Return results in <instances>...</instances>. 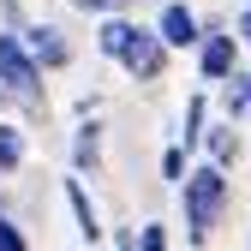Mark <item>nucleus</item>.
Masks as SVG:
<instances>
[{
	"label": "nucleus",
	"mask_w": 251,
	"mask_h": 251,
	"mask_svg": "<svg viewBox=\"0 0 251 251\" xmlns=\"http://www.w3.org/2000/svg\"><path fill=\"white\" fill-rule=\"evenodd\" d=\"M227 203H233L227 168H215V162L185 168V179H179V215H185V239H192V251H203V245L215 239V227H222Z\"/></svg>",
	"instance_id": "obj_1"
},
{
	"label": "nucleus",
	"mask_w": 251,
	"mask_h": 251,
	"mask_svg": "<svg viewBox=\"0 0 251 251\" xmlns=\"http://www.w3.org/2000/svg\"><path fill=\"white\" fill-rule=\"evenodd\" d=\"M42 102H48V90H42L36 54L24 48L18 30H0V108H30L36 114Z\"/></svg>",
	"instance_id": "obj_2"
},
{
	"label": "nucleus",
	"mask_w": 251,
	"mask_h": 251,
	"mask_svg": "<svg viewBox=\"0 0 251 251\" xmlns=\"http://www.w3.org/2000/svg\"><path fill=\"white\" fill-rule=\"evenodd\" d=\"M168 60H174V48L162 42V30H155V24H138L132 42H126V54H120V72L138 78V84H162L168 78Z\"/></svg>",
	"instance_id": "obj_3"
},
{
	"label": "nucleus",
	"mask_w": 251,
	"mask_h": 251,
	"mask_svg": "<svg viewBox=\"0 0 251 251\" xmlns=\"http://www.w3.org/2000/svg\"><path fill=\"white\" fill-rule=\"evenodd\" d=\"M239 54H245V42L233 36L227 24H203V42H198V78L203 84H227L233 72H239Z\"/></svg>",
	"instance_id": "obj_4"
},
{
	"label": "nucleus",
	"mask_w": 251,
	"mask_h": 251,
	"mask_svg": "<svg viewBox=\"0 0 251 251\" xmlns=\"http://www.w3.org/2000/svg\"><path fill=\"white\" fill-rule=\"evenodd\" d=\"M18 36H24L30 54H36V66H42V72H66V66H72V42L60 36V24H24Z\"/></svg>",
	"instance_id": "obj_5"
},
{
	"label": "nucleus",
	"mask_w": 251,
	"mask_h": 251,
	"mask_svg": "<svg viewBox=\"0 0 251 251\" xmlns=\"http://www.w3.org/2000/svg\"><path fill=\"white\" fill-rule=\"evenodd\" d=\"M155 30H162V42H168L174 54L203 42V18H198L192 6H185V0H168V6H162V18H155Z\"/></svg>",
	"instance_id": "obj_6"
},
{
	"label": "nucleus",
	"mask_w": 251,
	"mask_h": 251,
	"mask_svg": "<svg viewBox=\"0 0 251 251\" xmlns=\"http://www.w3.org/2000/svg\"><path fill=\"white\" fill-rule=\"evenodd\" d=\"M60 192H66V209H72V222H78V239H90V245H96L108 227H102L96 203H90V185H84V174H66V179H60Z\"/></svg>",
	"instance_id": "obj_7"
},
{
	"label": "nucleus",
	"mask_w": 251,
	"mask_h": 251,
	"mask_svg": "<svg viewBox=\"0 0 251 251\" xmlns=\"http://www.w3.org/2000/svg\"><path fill=\"white\" fill-rule=\"evenodd\" d=\"M72 174H84V179L102 174V126L96 120H84L72 132Z\"/></svg>",
	"instance_id": "obj_8"
},
{
	"label": "nucleus",
	"mask_w": 251,
	"mask_h": 251,
	"mask_svg": "<svg viewBox=\"0 0 251 251\" xmlns=\"http://www.w3.org/2000/svg\"><path fill=\"white\" fill-rule=\"evenodd\" d=\"M132 30H138V18H126V12H108V18L96 24V54L120 66V54H126V42H132Z\"/></svg>",
	"instance_id": "obj_9"
},
{
	"label": "nucleus",
	"mask_w": 251,
	"mask_h": 251,
	"mask_svg": "<svg viewBox=\"0 0 251 251\" xmlns=\"http://www.w3.org/2000/svg\"><path fill=\"white\" fill-rule=\"evenodd\" d=\"M203 150H209L215 168H233V162H239V132H233V120L209 126V132H203Z\"/></svg>",
	"instance_id": "obj_10"
},
{
	"label": "nucleus",
	"mask_w": 251,
	"mask_h": 251,
	"mask_svg": "<svg viewBox=\"0 0 251 251\" xmlns=\"http://www.w3.org/2000/svg\"><path fill=\"white\" fill-rule=\"evenodd\" d=\"M24 155H30L24 132H18L12 120H0V174H18V168H24Z\"/></svg>",
	"instance_id": "obj_11"
},
{
	"label": "nucleus",
	"mask_w": 251,
	"mask_h": 251,
	"mask_svg": "<svg viewBox=\"0 0 251 251\" xmlns=\"http://www.w3.org/2000/svg\"><path fill=\"white\" fill-rule=\"evenodd\" d=\"M203 132H209V96H192V102H185V132H179V144L198 150Z\"/></svg>",
	"instance_id": "obj_12"
},
{
	"label": "nucleus",
	"mask_w": 251,
	"mask_h": 251,
	"mask_svg": "<svg viewBox=\"0 0 251 251\" xmlns=\"http://www.w3.org/2000/svg\"><path fill=\"white\" fill-rule=\"evenodd\" d=\"M185 168H192V150H185V144H168V150H162V179L174 185V192H179V179H185Z\"/></svg>",
	"instance_id": "obj_13"
},
{
	"label": "nucleus",
	"mask_w": 251,
	"mask_h": 251,
	"mask_svg": "<svg viewBox=\"0 0 251 251\" xmlns=\"http://www.w3.org/2000/svg\"><path fill=\"white\" fill-rule=\"evenodd\" d=\"M222 114L239 126V120H251V102H245V90H239V78H227L222 84Z\"/></svg>",
	"instance_id": "obj_14"
},
{
	"label": "nucleus",
	"mask_w": 251,
	"mask_h": 251,
	"mask_svg": "<svg viewBox=\"0 0 251 251\" xmlns=\"http://www.w3.org/2000/svg\"><path fill=\"white\" fill-rule=\"evenodd\" d=\"M0 251H30V239H24V227L12 222L6 209H0Z\"/></svg>",
	"instance_id": "obj_15"
},
{
	"label": "nucleus",
	"mask_w": 251,
	"mask_h": 251,
	"mask_svg": "<svg viewBox=\"0 0 251 251\" xmlns=\"http://www.w3.org/2000/svg\"><path fill=\"white\" fill-rule=\"evenodd\" d=\"M138 251H174V245H168V227H162V222H144V227H138Z\"/></svg>",
	"instance_id": "obj_16"
},
{
	"label": "nucleus",
	"mask_w": 251,
	"mask_h": 251,
	"mask_svg": "<svg viewBox=\"0 0 251 251\" xmlns=\"http://www.w3.org/2000/svg\"><path fill=\"white\" fill-rule=\"evenodd\" d=\"M132 6H144V0H78V12H90V18H108V12H132Z\"/></svg>",
	"instance_id": "obj_17"
},
{
	"label": "nucleus",
	"mask_w": 251,
	"mask_h": 251,
	"mask_svg": "<svg viewBox=\"0 0 251 251\" xmlns=\"http://www.w3.org/2000/svg\"><path fill=\"white\" fill-rule=\"evenodd\" d=\"M233 36H239V42H245V48H251V6H245V12H239V18H233Z\"/></svg>",
	"instance_id": "obj_18"
},
{
	"label": "nucleus",
	"mask_w": 251,
	"mask_h": 251,
	"mask_svg": "<svg viewBox=\"0 0 251 251\" xmlns=\"http://www.w3.org/2000/svg\"><path fill=\"white\" fill-rule=\"evenodd\" d=\"M233 78H239V90H245V102H251V72H233Z\"/></svg>",
	"instance_id": "obj_19"
}]
</instances>
